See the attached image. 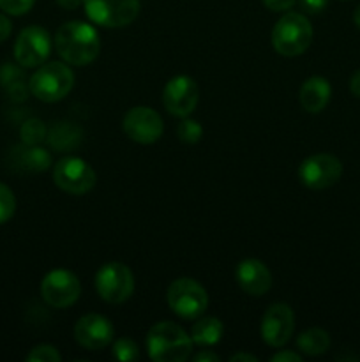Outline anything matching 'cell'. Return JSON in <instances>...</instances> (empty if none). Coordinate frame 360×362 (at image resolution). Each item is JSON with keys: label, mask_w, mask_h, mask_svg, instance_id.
<instances>
[{"label": "cell", "mask_w": 360, "mask_h": 362, "mask_svg": "<svg viewBox=\"0 0 360 362\" xmlns=\"http://www.w3.org/2000/svg\"><path fill=\"white\" fill-rule=\"evenodd\" d=\"M56 53L71 66H88L101 49L99 34L90 23L73 20L60 25L53 39Z\"/></svg>", "instance_id": "obj_1"}, {"label": "cell", "mask_w": 360, "mask_h": 362, "mask_svg": "<svg viewBox=\"0 0 360 362\" xmlns=\"http://www.w3.org/2000/svg\"><path fill=\"white\" fill-rule=\"evenodd\" d=\"M147 352L155 362H184L193 352V339L180 325L159 322L147 334Z\"/></svg>", "instance_id": "obj_2"}, {"label": "cell", "mask_w": 360, "mask_h": 362, "mask_svg": "<svg viewBox=\"0 0 360 362\" xmlns=\"http://www.w3.org/2000/svg\"><path fill=\"white\" fill-rule=\"evenodd\" d=\"M313 27L300 13H286L272 28V46L282 57H299L311 46Z\"/></svg>", "instance_id": "obj_3"}, {"label": "cell", "mask_w": 360, "mask_h": 362, "mask_svg": "<svg viewBox=\"0 0 360 362\" xmlns=\"http://www.w3.org/2000/svg\"><path fill=\"white\" fill-rule=\"evenodd\" d=\"M73 71L62 62L41 64L28 81V90L42 103L62 101L73 90Z\"/></svg>", "instance_id": "obj_4"}, {"label": "cell", "mask_w": 360, "mask_h": 362, "mask_svg": "<svg viewBox=\"0 0 360 362\" xmlns=\"http://www.w3.org/2000/svg\"><path fill=\"white\" fill-rule=\"evenodd\" d=\"M168 306L176 317L184 320H196L208 306V296L203 286L191 278H179L166 292Z\"/></svg>", "instance_id": "obj_5"}, {"label": "cell", "mask_w": 360, "mask_h": 362, "mask_svg": "<svg viewBox=\"0 0 360 362\" xmlns=\"http://www.w3.org/2000/svg\"><path fill=\"white\" fill-rule=\"evenodd\" d=\"M92 23L104 28H122L133 23L140 14V0H83Z\"/></svg>", "instance_id": "obj_6"}, {"label": "cell", "mask_w": 360, "mask_h": 362, "mask_svg": "<svg viewBox=\"0 0 360 362\" xmlns=\"http://www.w3.org/2000/svg\"><path fill=\"white\" fill-rule=\"evenodd\" d=\"M95 290L99 297L109 304H122L133 296L134 276L127 265L120 262L104 264L95 274Z\"/></svg>", "instance_id": "obj_7"}, {"label": "cell", "mask_w": 360, "mask_h": 362, "mask_svg": "<svg viewBox=\"0 0 360 362\" xmlns=\"http://www.w3.org/2000/svg\"><path fill=\"white\" fill-rule=\"evenodd\" d=\"M94 168L80 158H64L53 166V182L69 194H85L95 186Z\"/></svg>", "instance_id": "obj_8"}, {"label": "cell", "mask_w": 360, "mask_h": 362, "mask_svg": "<svg viewBox=\"0 0 360 362\" xmlns=\"http://www.w3.org/2000/svg\"><path fill=\"white\" fill-rule=\"evenodd\" d=\"M81 285L76 274L67 269H55L48 272L41 281V296L48 306L64 310L80 299Z\"/></svg>", "instance_id": "obj_9"}, {"label": "cell", "mask_w": 360, "mask_h": 362, "mask_svg": "<svg viewBox=\"0 0 360 362\" xmlns=\"http://www.w3.org/2000/svg\"><path fill=\"white\" fill-rule=\"evenodd\" d=\"M342 175V165L332 154H314L304 159L299 168L300 182L314 191L327 189L339 182Z\"/></svg>", "instance_id": "obj_10"}, {"label": "cell", "mask_w": 360, "mask_h": 362, "mask_svg": "<svg viewBox=\"0 0 360 362\" xmlns=\"http://www.w3.org/2000/svg\"><path fill=\"white\" fill-rule=\"evenodd\" d=\"M52 52V37L42 27L23 28L14 42V59L21 67H39Z\"/></svg>", "instance_id": "obj_11"}, {"label": "cell", "mask_w": 360, "mask_h": 362, "mask_svg": "<svg viewBox=\"0 0 360 362\" xmlns=\"http://www.w3.org/2000/svg\"><path fill=\"white\" fill-rule=\"evenodd\" d=\"M122 129L133 141L141 145L155 144L162 136V119L148 106H134L124 115Z\"/></svg>", "instance_id": "obj_12"}, {"label": "cell", "mask_w": 360, "mask_h": 362, "mask_svg": "<svg viewBox=\"0 0 360 362\" xmlns=\"http://www.w3.org/2000/svg\"><path fill=\"white\" fill-rule=\"evenodd\" d=\"M198 99H200V88H198L196 81L187 74L173 76L162 90L164 108L179 119L189 117L194 112Z\"/></svg>", "instance_id": "obj_13"}, {"label": "cell", "mask_w": 360, "mask_h": 362, "mask_svg": "<svg viewBox=\"0 0 360 362\" xmlns=\"http://www.w3.org/2000/svg\"><path fill=\"white\" fill-rule=\"evenodd\" d=\"M295 329V315L284 303H275L261 318V338L272 349H282L292 339Z\"/></svg>", "instance_id": "obj_14"}, {"label": "cell", "mask_w": 360, "mask_h": 362, "mask_svg": "<svg viewBox=\"0 0 360 362\" xmlns=\"http://www.w3.org/2000/svg\"><path fill=\"white\" fill-rule=\"evenodd\" d=\"M74 339L85 350H102L112 343L113 325L106 317L88 313L74 325Z\"/></svg>", "instance_id": "obj_15"}, {"label": "cell", "mask_w": 360, "mask_h": 362, "mask_svg": "<svg viewBox=\"0 0 360 362\" xmlns=\"http://www.w3.org/2000/svg\"><path fill=\"white\" fill-rule=\"evenodd\" d=\"M236 283L246 293L254 297L265 296L272 286V274L267 265L258 258H246L236 265Z\"/></svg>", "instance_id": "obj_16"}, {"label": "cell", "mask_w": 360, "mask_h": 362, "mask_svg": "<svg viewBox=\"0 0 360 362\" xmlns=\"http://www.w3.org/2000/svg\"><path fill=\"white\" fill-rule=\"evenodd\" d=\"M332 87L328 83L327 78L323 76H311L300 87V105L306 112L309 113H320L327 108L328 101H330Z\"/></svg>", "instance_id": "obj_17"}, {"label": "cell", "mask_w": 360, "mask_h": 362, "mask_svg": "<svg viewBox=\"0 0 360 362\" xmlns=\"http://www.w3.org/2000/svg\"><path fill=\"white\" fill-rule=\"evenodd\" d=\"M222 332H224V327L221 320L215 317H198L191 329V339L200 346H214L221 341Z\"/></svg>", "instance_id": "obj_18"}, {"label": "cell", "mask_w": 360, "mask_h": 362, "mask_svg": "<svg viewBox=\"0 0 360 362\" xmlns=\"http://www.w3.org/2000/svg\"><path fill=\"white\" fill-rule=\"evenodd\" d=\"M296 346H299L300 352H304L306 356H321V354H325L330 349V336H328V332L323 331V329H307V331H304L302 334L299 336Z\"/></svg>", "instance_id": "obj_19"}, {"label": "cell", "mask_w": 360, "mask_h": 362, "mask_svg": "<svg viewBox=\"0 0 360 362\" xmlns=\"http://www.w3.org/2000/svg\"><path fill=\"white\" fill-rule=\"evenodd\" d=\"M46 140L53 148L62 152L66 148L76 147L81 140V133L73 124H56L49 133H46Z\"/></svg>", "instance_id": "obj_20"}, {"label": "cell", "mask_w": 360, "mask_h": 362, "mask_svg": "<svg viewBox=\"0 0 360 362\" xmlns=\"http://www.w3.org/2000/svg\"><path fill=\"white\" fill-rule=\"evenodd\" d=\"M18 152V163L23 166L25 170L30 172H44L49 166V154L44 148H39L37 145H27L25 148H20Z\"/></svg>", "instance_id": "obj_21"}, {"label": "cell", "mask_w": 360, "mask_h": 362, "mask_svg": "<svg viewBox=\"0 0 360 362\" xmlns=\"http://www.w3.org/2000/svg\"><path fill=\"white\" fill-rule=\"evenodd\" d=\"M20 136L25 145H39L46 138V127L42 120L28 119L27 122L21 124Z\"/></svg>", "instance_id": "obj_22"}, {"label": "cell", "mask_w": 360, "mask_h": 362, "mask_svg": "<svg viewBox=\"0 0 360 362\" xmlns=\"http://www.w3.org/2000/svg\"><path fill=\"white\" fill-rule=\"evenodd\" d=\"M176 134H179V138L184 144L193 145L201 140V136H203V127L196 120H191L187 117H184V120L176 127Z\"/></svg>", "instance_id": "obj_23"}, {"label": "cell", "mask_w": 360, "mask_h": 362, "mask_svg": "<svg viewBox=\"0 0 360 362\" xmlns=\"http://www.w3.org/2000/svg\"><path fill=\"white\" fill-rule=\"evenodd\" d=\"M113 357L116 361H138L140 359V350L138 345L129 338H120L113 343Z\"/></svg>", "instance_id": "obj_24"}, {"label": "cell", "mask_w": 360, "mask_h": 362, "mask_svg": "<svg viewBox=\"0 0 360 362\" xmlns=\"http://www.w3.org/2000/svg\"><path fill=\"white\" fill-rule=\"evenodd\" d=\"M14 212H16V198L6 184L0 182V225L9 221Z\"/></svg>", "instance_id": "obj_25"}, {"label": "cell", "mask_w": 360, "mask_h": 362, "mask_svg": "<svg viewBox=\"0 0 360 362\" xmlns=\"http://www.w3.org/2000/svg\"><path fill=\"white\" fill-rule=\"evenodd\" d=\"M28 362H60L62 356L53 345H37L27 356Z\"/></svg>", "instance_id": "obj_26"}, {"label": "cell", "mask_w": 360, "mask_h": 362, "mask_svg": "<svg viewBox=\"0 0 360 362\" xmlns=\"http://www.w3.org/2000/svg\"><path fill=\"white\" fill-rule=\"evenodd\" d=\"M35 0H0V9L11 16L27 14L34 7Z\"/></svg>", "instance_id": "obj_27"}, {"label": "cell", "mask_w": 360, "mask_h": 362, "mask_svg": "<svg viewBox=\"0 0 360 362\" xmlns=\"http://www.w3.org/2000/svg\"><path fill=\"white\" fill-rule=\"evenodd\" d=\"M261 2L267 9L274 11V13H286L288 9H292L296 0H261Z\"/></svg>", "instance_id": "obj_28"}, {"label": "cell", "mask_w": 360, "mask_h": 362, "mask_svg": "<svg viewBox=\"0 0 360 362\" xmlns=\"http://www.w3.org/2000/svg\"><path fill=\"white\" fill-rule=\"evenodd\" d=\"M327 4L328 0H300V6L307 14H320Z\"/></svg>", "instance_id": "obj_29"}, {"label": "cell", "mask_w": 360, "mask_h": 362, "mask_svg": "<svg viewBox=\"0 0 360 362\" xmlns=\"http://www.w3.org/2000/svg\"><path fill=\"white\" fill-rule=\"evenodd\" d=\"M272 362H302V356L292 350H281L272 357Z\"/></svg>", "instance_id": "obj_30"}, {"label": "cell", "mask_w": 360, "mask_h": 362, "mask_svg": "<svg viewBox=\"0 0 360 362\" xmlns=\"http://www.w3.org/2000/svg\"><path fill=\"white\" fill-rule=\"evenodd\" d=\"M11 32H13V23H11V20L6 14H0V42L6 41L11 35Z\"/></svg>", "instance_id": "obj_31"}, {"label": "cell", "mask_w": 360, "mask_h": 362, "mask_svg": "<svg viewBox=\"0 0 360 362\" xmlns=\"http://www.w3.org/2000/svg\"><path fill=\"white\" fill-rule=\"evenodd\" d=\"M349 90H352V94L355 95V98H360V69L356 71L352 76V80H349Z\"/></svg>", "instance_id": "obj_32"}, {"label": "cell", "mask_w": 360, "mask_h": 362, "mask_svg": "<svg viewBox=\"0 0 360 362\" xmlns=\"http://www.w3.org/2000/svg\"><path fill=\"white\" fill-rule=\"evenodd\" d=\"M193 359L196 361V362H203V361H207V362H208V361H210V362H217L219 357L215 356L214 352H208V350H201V352L196 354V356H194Z\"/></svg>", "instance_id": "obj_33"}, {"label": "cell", "mask_w": 360, "mask_h": 362, "mask_svg": "<svg viewBox=\"0 0 360 362\" xmlns=\"http://www.w3.org/2000/svg\"><path fill=\"white\" fill-rule=\"evenodd\" d=\"M56 4H59L62 9H67V11H74L78 9V7L83 4V0H56Z\"/></svg>", "instance_id": "obj_34"}, {"label": "cell", "mask_w": 360, "mask_h": 362, "mask_svg": "<svg viewBox=\"0 0 360 362\" xmlns=\"http://www.w3.org/2000/svg\"><path fill=\"white\" fill-rule=\"evenodd\" d=\"M229 361L232 362H258V357L256 356H251V354H235V356L229 357Z\"/></svg>", "instance_id": "obj_35"}, {"label": "cell", "mask_w": 360, "mask_h": 362, "mask_svg": "<svg viewBox=\"0 0 360 362\" xmlns=\"http://www.w3.org/2000/svg\"><path fill=\"white\" fill-rule=\"evenodd\" d=\"M353 21H355V25H356V27L360 28V6L356 7V9H355V13H353Z\"/></svg>", "instance_id": "obj_36"}]
</instances>
